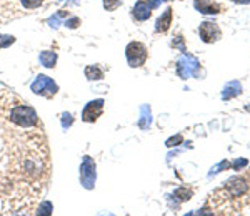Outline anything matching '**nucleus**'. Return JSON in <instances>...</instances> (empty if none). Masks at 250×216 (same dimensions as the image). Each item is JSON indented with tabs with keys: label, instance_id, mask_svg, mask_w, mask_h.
<instances>
[{
	"label": "nucleus",
	"instance_id": "obj_6",
	"mask_svg": "<svg viewBox=\"0 0 250 216\" xmlns=\"http://www.w3.org/2000/svg\"><path fill=\"white\" fill-rule=\"evenodd\" d=\"M227 188L232 191L233 195H235V197H239V195L245 193V190H247V185H245V181L242 178H232V180H229Z\"/></svg>",
	"mask_w": 250,
	"mask_h": 216
},
{
	"label": "nucleus",
	"instance_id": "obj_12",
	"mask_svg": "<svg viewBox=\"0 0 250 216\" xmlns=\"http://www.w3.org/2000/svg\"><path fill=\"white\" fill-rule=\"evenodd\" d=\"M247 165V160H237L235 163H233V168H240V166H245Z\"/></svg>",
	"mask_w": 250,
	"mask_h": 216
},
{
	"label": "nucleus",
	"instance_id": "obj_9",
	"mask_svg": "<svg viewBox=\"0 0 250 216\" xmlns=\"http://www.w3.org/2000/svg\"><path fill=\"white\" fill-rule=\"evenodd\" d=\"M20 2H22L27 9H37V7H40L43 3V0H20Z\"/></svg>",
	"mask_w": 250,
	"mask_h": 216
},
{
	"label": "nucleus",
	"instance_id": "obj_8",
	"mask_svg": "<svg viewBox=\"0 0 250 216\" xmlns=\"http://www.w3.org/2000/svg\"><path fill=\"white\" fill-rule=\"evenodd\" d=\"M175 197L180 199V201H187L192 197V190H187V188H180V190L175 191Z\"/></svg>",
	"mask_w": 250,
	"mask_h": 216
},
{
	"label": "nucleus",
	"instance_id": "obj_13",
	"mask_svg": "<svg viewBox=\"0 0 250 216\" xmlns=\"http://www.w3.org/2000/svg\"><path fill=\"white\" fill-rule=\"evenodd\" d=\"M235 3H250V0H233Z\"/></svg>",
	"mask_w": 250,
	"mask_h": 216
},
{
	"label": "nucleus",
	"instance_id": "obj_5",
	"mask_svg": "<svg viewBox=\"0 0 250 216\" xmlns=\"http://www.w3.org/2000/svg\"><path fill=\"white\" fill-rule=\"evenodd\" d=\"M134 17L137 20H147L148 17H150V5H147V2H145V0H140V2L135 5Z\"/></svg>",
	"mask_w": 250,
	"mask_h": 216
},
{
	"label": "nucleus",
	"instance_id": "obj_2",
	"mask_svg": "<svg viewBox=\"0 0 250 216\" xmlns=\"http://www.w3.org/2000/svg\"><path fill=\"white\" fill-rule=\"evenodd\" d=\"M199 35L202 38V42L205 43H215L219 42L222 37L220 27L215 22H204L199 27Z\"/></svg>",
	"mask_w": 250,
	"mask_h": 216
},
{
	"label": "nucleus",
	"instance_id": "obj_1",
	"mask_svg": "<svg viewBox=\"0 0 250 216\" xmlns=\"http://www.w3.org/2000/svg\"><path fill=\"white\" fill-rule=\"evenodd\" d=\"M148 58L147 47L140 42H132L127 47V60L130 63V67H142Z\"/></svg>",
	"mask_w": 250,
	"mask_h": 216
},
{
	"label": "nucleus",
	"instance_id": "obj_10",
	"mask_svg": "<svg viewBox=\"0 0 250 216\" xmlns=\"http://www.w3.org/2000/svg\"><path fill=\"white\" fill-rule=\"evenodd\" d=\"M120 3H122V0H104V5L107 10H115Z\"/></svg>",
	"mask_w": 250,
	"mask_h": 216
},
{
	"label": "nucleus",
	"instance_id": "obj_4",
	"mask_svg": "<svg viewBox=\"0 0 250 216\" xmlns=\"http://www.w3.org/2000/svg\"><path fill=\"white\" fill-rule=\"evenodd\" d=\"M172 15H173V12H172L170 7H168V9L165 10L162 15H160V18L157 20L155 30L160 32V34H165V32L170 29V25H172Z\"/></svg>",
	"mask_w": 250,
	"mask_h": 216
},
{
	"label": "nucleus",
	"instance_id": "obj_11",
	"mask_svg": "<svg viewBox=\"0 0 250 216\" xmlns=\"http://www.w3.org/2000/svg\"><path fill=\"white\" fill-rule=\"evenodd\" d=\"M180 142H182V137H180V135H177L175 138H170V140H168V142H167V146H175V143H180Z\"/></svg>",
	"mask_w": 250,
	"mask_h": 216
},
{
	"label": "nucleus",
	"instance_id": "obj_7",
	"mask_svg": "<svg viewBox=\"0 0 250 216\" xmlns=\"http://www.w3.org/2000/svg\"><path fill=\"white\" fill-rule=\"evenodd\" d=\"M240 93H242L240 82H230V83H227V87L224 89V95H222V98L230 100V98L237 97V95H240Z\"/></svg>",
	"mask_w": 250,
	"mask_h": 216
},
{
	"label": "nucleus",
	"instance_id": "obj_3",
	"mask_svg": "<svg viewBox=\"0 0 250 216\" xmlns=\"http://www.w3.org/2000/svg\"><path fill=\"white\" fill-rule=\"evenodd\" d=\"M195 9L200 14H207V15H217L220 14L222 7L215 0H195Z\"/></svg>",
	"mask_w": 250,
	"mask_h": 216
}]
</instances>
